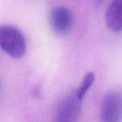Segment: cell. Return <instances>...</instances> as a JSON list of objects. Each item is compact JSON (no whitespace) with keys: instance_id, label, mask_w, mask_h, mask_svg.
Here are the masks:
<instances>
[{"instance_id":"cell-3","label":"cell","mask_w":122,"mask_h":122,"mask_svg":"<svg viewBox=\"0 0 122 122\" xmlns=\"http://www.w3.org/2000/svg\"><path fill=\"white\" fill-rule=\"evenodd\" d=\"M73 15L71 11L64 6L54 8L49 14V24L52 30L57 34H68L73 26Z\"/></svg>"},{"instance_id":"cell-7","label":"cell","mask_w":122,"mask_h":122,"mask_svg":"<svg viewBox=\"0 0 122 122\" xmlns=\"http://www.w3.org/2000/svg\"><path fill=\"white\" fill-rule=\"evenodd\" d=\"M103 1H104V0H96V4H97V5H99V4H101Z\"/></svg>"},{"instance_id":"cell-6","label":"cell","mask_w":122,"mask_h":122,"mask_svg":"<svg viewBox=\"0 0 122 122\" xmlns=\"http://www.w3.org/2000/svg\"><path fill=\"white\" fill-rule=\"evenodd\" d=\"M95 80V75L92 72L87 73L83 78L79 86L78 87L76 92H75L76 97L81 102L84 98L86 94L89 90L91 86H92L93 83Z\"/></svg>"},{"instance_id":"cell-4","label":"cell","mask_w":122,"mask_h":122,"mask_svg":"<svg viewBox=\"0 0 122 122\" xmlns=\"http://www.w3.org/2000/svg\"><path fill=\"white\" fill-rule=\"evenodd\" d=\"M80 103L75 93L67 95L57 109L55 122H76L80 111Z\"/></svg>"},{"instance_id":"cell-5","label":"cell","mask_w":122,"mask_h":122,"mask_svg":"<svg viewBox=\"0 0 122 122\" xmlns=\"http://www.w3.org/2000/svg\"><path fill=\"white\" fill-rule=\"evenodd\" d=\"M105 22L111 31H122V0H112L106 11Z\"/></svg>"},{"instance_id":"cell-1","label":"cell","mask_w":122,"mask_h":122,"mask_svg":"<svg viewBox=\"0 0 122 122\" xmlns=\"http://www.w3.org/2000/svg\"><path fill=\"white\" fill-rule=\"evenodd\" d=\"M0 48L14 59L23 57L26 51L23 33L13 26H0Z\"/></svg>"},{"instance_id":"cell-2","label":"cell","mask_w":122,"mask_h":122,"mask_svg":"<svg viewBox=\"0 0 122 122\" xmlns=\"http://www.w3.org/2000/svg\"><path fill=\"white\" fill-rule=\"evenodd\" d=\"M101 117L102 122H122V92L112 91L104 95Z\"/></svg>"}]
</instances>
